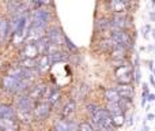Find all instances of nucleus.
I'll return each mask as SVG.
<instances>
[{
  "mask_svg": "<svg viewBox=\"0 0 155 131\" xmlns=\"http://www.w3.org/2000/svg\"><path fill=\"white\" fill-rule=\"evenodd\" d=\"M109 38L113 41L114 47H123L127 51L135 47V40L128 33V30H112Z\"/></svg>",
  "mask_w": 155,
  "mask_h": 131,
  "instance_id": "nucleus-1",
  "label": "nucleus"
},
{
  "mask_svg": "<svg viewBox=\"0 0 155 131\" xmlns=\"http://www.w3.org/2000/svg\"><path fill=\"white\" fill-rule=\"evenodd\" d=\"M30 27H37V29H44L45 30L46 25L49 22V12L42 8H37L33 12L31 19H30Z\"/></svg>",
  "mask_w": 155,
  "mask_h": 131,
  "instance_id": "nucleus-2",
  "label": "nucleus"
},
{
  "mask_svg": "<svg viewBox=\"0 0 155 131\" xmlns=\"http://www.w3.org/2000/svg\"><path fill=\"white\" fill-rule=\"evenodd\" d=\"M51 111H52V107L46 101H44V100L35 102L34 108H33V111H31L33 119H35V120H38V122L45 120V119H48V116L51 115Z\"/></svg>",
  "mask_w": 155,
  "mask_h": 131,
  "instance_id": "nucleus-3",
  "label": "nucleus"
},
{
  "mask_svg": "<svg viewBox=\"0 0 155 131\" xmlns=\"http://www.w3.org/2000/svg\"><path fill=\"white\" fill-rule=\"evenodd\" d=\"M131 25V18L127 14H114L110 18V30H127Z\"/></svg>",
  "mask_w": 155,
  "mask_h": 131,
  "instance_id": "nucleus-4",
  "label": "nucleus"
},
{
  "mask_svg": "<svg viewBox=\"0 0 155 131\" xmlns=\"http://www.w3.org/2000/svg\"><path fill=\"white\" fill-rule=\"evenodd\" d=\"M34 104L35 102L26 93L19 94L18 98H16V112H31Z\"/></svg>",
  "mask_w": 155,
  "mask_h": 131,
  "instance_id": "nucleus-5",
  "label": "nucleus"
},
{
  "mask_svg": "<svg viewBox=\"0 0 155 131\" xmlns=\"http://www.w3.org/2000/svg\"><path fill=\"white\" fill-rule=\"evenodd\" d=\"M46 88H48V86H46L45 83H37V85H34V86L30 88V91H29L27 96H29L34 102L42 101V100L45 98Z\"/></svg>",
  "mask_w": 155,
  "mask_h": 131,
  "instance_id": "nucleus-6",
  "label": "nucleus"
},
{
  "mask_svg": "<svg viewBox=\"0 0 155 131\" xmlns=\"http://www.w3.org/2000/svg\"><path fill=\"white\" fill-rule=\"evenodd\" d=\"M46 38L49 40V43L53 44L56 47H61L64 43V33L59 29V27H51L46 33Z\"/></svg>",
  "mask_w": 155,
  "mask_h": 131,
  "instance_id": "nucleus-7",
  "label": "nucleus"
},
{
  "mask_svg": "<svg viewBox=\"0 0 155 131\" xmlns=\"http://www.w3.org/2000/svg\"><path fill=\"white\" fill-rule=\"evenodd\" d=\"M129 0H109V8L113 14H127Z\"/></svg>",
  "mask_w": 155,
  "mask_h": 131,
  "instance_id": "nucleus-8",
  "label": "nucleus"
},
{
  "mask_svg": "<svg viewBox=\"0 0 155 131\" xmlns=\"http://www.w3.org/2000/svg\"><path fill=\"white\" fill-rule=\"evenodd\" d=\"M40 56L37 51V47L34 43H26L25 47L21 51V57L22 59H37Z\"/></svg>",
  "mask_w": 155,
  "mask_h": 131,
  "instance_id": "nucleus-9",
  "label": "nucleus"
},
{
  "mask_svg": "<svg viewBox=\"0 0 155 131\" xmlns=\"http://www.w3.org/2000/svg\"><path fill=\"white\" fill-rule=\"evenodd\" d=\"M116 90H117L120 98H124V100L132 101V98L135 96V89L132 86V83L131 85H117L116 86Z\"/></svg>",
  "mask_w": 155,
  "mask_h": 131,
  "instance_id": "nucleus-10",
  "label": "nucleus"
},
{
  "mask_svg": "<svg viewBox=\"0 0 155 131\" xmlns=\"http://www.w3.org/2000/svg\"><path fill=\"white\" fill-rule=\"evenodd\" d=\"M21 126L16 119L0 118V131H19Z\"/></svg>",
  "mask_w": 155,
  "mask_h": 131,
  "instance_id": "nucleus-11",
  "label": "nucleus"
},
{
  "mask_svg": "<svg viewBox=\"0 0 155 131\" xmlns=\"http://www.w3.org/2000/svg\"><path fill=\"white\" fill-rule=\"evenodd\" d=\"M75 111H76V101L71 98L63 105L61 111H60V116H61V119H70L71 115H74Z\"/></svg>",
  "mask_w": 155,
  "mask_h": 131,
  "instance_id": "nucleus-12",
  "label": "nucleus"
},
{
  "mask_svg": "<svg viewBox=\"0 0 155 131\" xmlns=\"http://www.w3.org/2000/svg\"><path fill=\"white\" fill-rule=\"evenodd\" d=\"M35 60H37L35 70L38 71V74H44V72H46L51 68V62H49L48 55H41V56H38V59H35Z\"/></svg>",
  "mask_w": 155,
  "mask_h": 131,
  "instance_id": "nucleus-13",
  "label": "nucleus"
},
{
  "mask_svg": "<svg viewBox=\"0 0 155 131\" xmlns=\"http://www.w3.org/2000/svg\"><path fill=\"white\" fill-rule=\"evenodd\" d=\"M0 118L16 119V109L12 107V105L0 104Z\"/></svg>",
  "mask_w": 155,
  "mask_h": 131,
  "instance_id": "nucleus-14",
  "label": "nucleus"
},
{
  "mask_svg": "<svg viewBox=\"0 0 155 131\" xmlns=\"http://www.w3.org/2000/svg\"><path fill=\"white\" fill-rule=\"evenodd\" d=\"M127 49L123 47H113V49L109 52L113 60H125L127 59Z\"/></svg>",
  "mask_w": 155,
  "mask_h": 131,
  "instance_id": "nucleus-15",
  "label": "nucleus"
},
{
  "mask_svg": "<svg viewBox=\"0 0 155 131\" xmlns=\"http://www.w3.org/2000/svg\"><path fill=\"white\" fill-rule=\"evenodd\" d=\"M49 57V62H51V66L56 64V63H60V62H65L68 59V55L65 52H61V51H57L54 53H51L48 55Z\"/></svg>",
  "mask_w": 155,
  "mask_h": 131,
  "instance_id": "nucleus-16",
  "label": "nucleus"
},
{
  "mask_svg": "<svg viewBox=\"0 0 155 131\" xmlns=\"http://www.w3.org/2000/svg\"><path fill=\"white\" fill-rule=\"evenodd\" d=\"M104 96H105V98H106L107 102H118V101H120V96H118L116 88H107V89H105Z\"/></svg>",
  "mask_w": 155,
  "mask_h": 131,
  "instance_id": "nucleus-17",
  "label": "nucleus"
},
{
  "mask_svg": "<svg viewBox=\"0 0 155 131\" xmlns=\"http://www.w3.org/2000/svg\"><path fill=\"white\" fill-rule=\"evenodd\" d=\"M35 47H37V51H38V55H46V51H48V47H49V40L46 38V36L41 37L38 41H35Z\"/></svg>",
  "mask_w": 155,
  "mask_h": 131,
  "instance_id": "nucleus-18",
  "label": "nucleus"
},
{
  "mask_svg": "<svg viewBox=\"0 0 155 131\" xmlns=\"http://www.w3.org/2000/svg\"><path fill=\"white\" fill-rule=\"evenodd\" d=\"M95 29L98 32H106V30H110V19L106 18V16H101V18L97 19L95 22Z\"/></svg>",
  "mask_w": 155,
  "mask_h": 131,
  "instance_id": "nucleus-19",
  "label": "nucleus"
},
{
  "mask_svg": "<svg viewBox=\"0 0 155 131\" xmlns=\"http://www.w3.org/2000/svg\"><path fill=\"white\" fill-rule=\"evenodd\" d=\"M106 111L109 112L110 116H116V115H125L123 111V108L120 107V104L118 102H107L106 107Z\"/></svg>",
  "mask_w": 155,
  "mask_h": 131,
  "instance_id": "nucleus-20",
  "label": "nucleus"
},
{
  "mask_svg": "<svg viewBox=\"0 0 155 131\" xmlns=\"http://www.w3.org/2000/svg\"><path fill=\"white\" fill-rule=\"evenodd\" d=\"M10 33V22L0 18V41H3Z\"/></svg>",
  "mask_w": 155,
  "mask_h": 131,
  "instance_id": "nucleus-21",
  "label": "nucleus"
},
{
  "mask_svg": "<svg viewBox=\"0 0 155 131\" xmlns=\"http://www.w3.org/2000/svg\"><path fill=\"white\" fill-rule=\"evenodd\" d=\"M88 93V86L87 85H80L79 88H76V93H75V98L72 100H84L86 96Z\"/></svg>",
  "mask_w": 155,
  "mask_h": 131,
  "instance_id": "nucleus-22",
  "label": "nucleus"
},
{
  "mask_svg": "<svg viewBox=\"0 0 155 131\" xmlns=\"http://www.w3.org/2000/svg\"><path fill=\"white\" fill-rule=\"evenodd\" d=\"M35 66H37V60L35 59H22L19 62V67H22V68L31 70V68H35Z\"/></svg>",
  "mask_w": 155,
  "mask_h": 131,
  "instance_id": "nucleus-23",
  "label": "nucleus"
},
{
  "mask_svg": "<svg viewBox=\"0 0 155 131\" xmlns=\"http://www.w3.org/2000/svg\"><path fill=\"white\" fill-rule=\"evenodd\" d=\"M33 119L31 112H16V120H21L23 123H30Z\"/></svg>",
  "mask_w": 155,
  "mask_h": 131,
  "instance_id": "nucleus-24",
  "label": "nucleus"
},
{
  "mask_svg": "<svg viewBox=\"0 0 155 131\" xmlns=\"http://www.w3.org/2000/svg\"><path fill=\"white\" fill-rule=\"evenodd\" d=\"M53 129L56 131H70L68 130V122L67 119H59V120L54 123Z\"/></svg>",
  "mask_w": 155,
  "mask_h": 131,
  "instance_id": "nucleus-25",
  "label": "nucleus"
},
{
  "mask_svg": "<svg viewBox=\"0 0 155 131\" xmlns=\"http://www.w3.org/2000/svg\"><path fill=\"white\" fill-rule=\"evenodd\" d=\"M99 47H101V51H104V52H110V51L113 49V47H114V44H113V41L110 40V38H106V40L101 41Z\"/></svg>",
  "mask_w": 155,
  "mask_h": 131,
  "instance_id": "nucleus-26",
  "label": "nucleus"
},
{
  "mask_svg": "<svg viewBox=\"0 0 155 131\" xmlns=\"http://www.w3.org/2000/svg\"><path fill=\"white\" fill-rule=\"evenodd\" d=\"M112 120H113V126H114V129H117V127H121L124 123H125V115L112 116Z\"/></svg>",
  "mask_w": 155,
  "mask_h": 131,
  "instance_id": "nucleus-27",
  "label": "nucleus"
},
{
  "mask_svg": "<svg viewBox=\"0 0 155 131\" xmlns=\"http://www.w3.org/2000/svg\"><path fill=\"white\" fill-rule=\"evenodd\" d=\"M64 44H65V45H67V48L70 49L71 52H75V53H76V52L79 51V48H78V47L75 45V44H74L72 41L70 40V37H68V36H65V34H64Z\"/></svg>",
  "mask_w": 155,
  "mask_h": 131,
  "instance_id": "nucleus-28",
  "label": "nucleus"
},
{
  "mask_svg": "<svg viewBox=\"0 0 155 131\" xmlns=\"http://www.w3.org/2000/svg\"><path fill=\"white\" fill-rule=\"evenodd\" d=\"M98 108H99L98 104H95V102H88V104L86 105V112H87L88 116H90V115H93V113L95 112Z\"/></svg>",
  "mask_w": 155,
  "mask_h": 131,
  "instance_id": "nucleus-29",
  "label": "nucleus"
},
{
  "mask_svg": "<svg viewBox=\"0 0 155 131\" xmlns=\"http://www.w3.org/2000/svg\"><path fill=\"white\" fill-rule=\"evenodd\" d=\"M78 130H79V131H94L93 126H91L88 122H82V123H79Z\"/></svg>",
  "mask_w": 155,
  "mask_h": 131,
  "instance_id": "nucleus-30",
  "label": "nucleus"
},
{
  "mask_svg": "<svg viewBox=\"0 0 155 131\" xmlns=\"http://www.w3.org/2000/svg\"><path fill=\"white\" fill-rule=\"evenodd\" d=\"M148 32H151V26L150 25H147V26H144V34H143V37L147 40L148 38Z\"/></svg>",
  "mask_w": 155,
  "mask_h": 131,
  "instance_id": "nucleus-31",
  "label": "nucleus"
},
{
  "mask_svg": "<svg viewBox=\"0 0 155 131\" xmlns=\"http://www.w3.org/2000/svg\"><path fill=\"white\" fill-rule=\"evenodd\" d=\"M146 100H147V101H150V102H153V101H155V94H153V93H150V94H148V96H147V98H146Z\"/></svg>",
  "mask_w": 155,
  "mask_h": 131,
  "instance_id": "nucleus-32",
  "label": "nucleus"
},
{
  "mask_svg": "<svg viewBox=\"0 0 155 131\" xmlns=\"http://www.w3.org/2000/svg\"><path fill=\"white\" fill-rule=\"evenodd\" d=\"M94 131H114V130H110V129H106V127H97Z\"/></svg>",
  "mask_w": 155,
  "mask_h": 131,
  "instance_id": "nucleus-33",
  "label": "nucleus"
},
{
  "mask_svg": "<svg viewBox=\"0 0 155 131\" xmlns=\"http://www.w3.org/2000/svg\"><path fill=\"white\" fill-rule=\"evenodd\" d=\"M154 118H155V115H154V113H148V115L146 116V120H153Z\"/></svg>",
  "mask_w": 155,
  "mask_h": 131,
  "instance_id": "nucleus-34",
  "label": "nucleus"
},
{
  "mask_svg": "<svg viewBox=\"0 0 155 131\" xmlns=\"http://www.w3.org/2000/svg\"><path fill=\"white\" fill-rule=\"evenodd\" d=\"M150 19H151V22H155V11H151L150 12Z\"/></svg>",
  "mask_w": 155,
  "mask_h": 131,
  "instance_id": "nucleus-35",
  "label": "nucleus"
},
{
  "mask_svg": "<svg viewBox=\"0 0 155 131\" xmlns=\"http://www.w3.org/2000/svg\"><path fill=\"white\" fill-rule=\"evenodd\" d=\"M40 3L41 4H51L52 0H40Z\"/></svg>",
  "mask_w": 155,
  "mask_h": 131,
  "instance_id": "nucleus-36",
  "label": "nucleus"
},
{
  "mask_svg": "<svg viewBox=\"0 0 155 131\" xmlns=\"http://www.w3.org/2000/svg\"><path fill=\"white\" fill-rule=\"evenodd\" d=\"M150 82H151V85H154V86H155V78L153 77V75L150 77Z\"/></svg>",
  "mask_w": 155,
  "mask_h": 131,
  "instance_id": "nucleus-37",
  "label": "nucleus"
},
{
  "mask_svg": "<svg viewBox=\"0 0 155 131\" xmlns=\"http://www.w3.org/2000/svg\"><path fill=\"white\" fill-rule=\"evenodd\" d=\"M151 33H153V37L155 38V30H151Z\"/></svg>",
  "mask_w": 155,
  "mask_h": 131,
  "instance_id": "nucleus-38",
  "label": "nucleus"
},
{
  "mask_svg": "<svg viewBox=\"0 0 155 131\" xmlns=\"http://www.w3.org/2000/svg\"><path fill=\"white\" fill-rule=\"evenodd\" d=\"M151 4H153V5H155V0H151Z\"/></svg>",
  "mask_w": 155,
  "mask_h": 131,
  "instance_id": "nucleus-39",
  "label": "nucleus"
},
{
  "mask_svg": "<svg viewBox=\"0 0 155 131\" xmlns=\"http://www.w3.org/2000/svg\"><path fill=\"white\" fill-rule=\"evenodd\" d=\"M153 71H154V75H153V77H154V78H155V68H154V70H153Z\"/></svg>",
  "mask_w": 155,
  "mask_h": 131,
  "instance_id": "nucleus-40",
  "label": "nucleus"
},
{
  "mask_svg": "<svg viewBox=\"0 0 155 131\" xmlns=\"http://www.w3.org/2000/svg\"><path fill=\"white\" fill-rule=\"evenodd\" d=\"M51 131H56V130H54V129H52V130H51Z\"/></svg>",
  "mask_w": 155,
  "mask_h": 131,
  "instance_id": "nucleus-41",
  "label": "nucleus"
}]
</instances>
